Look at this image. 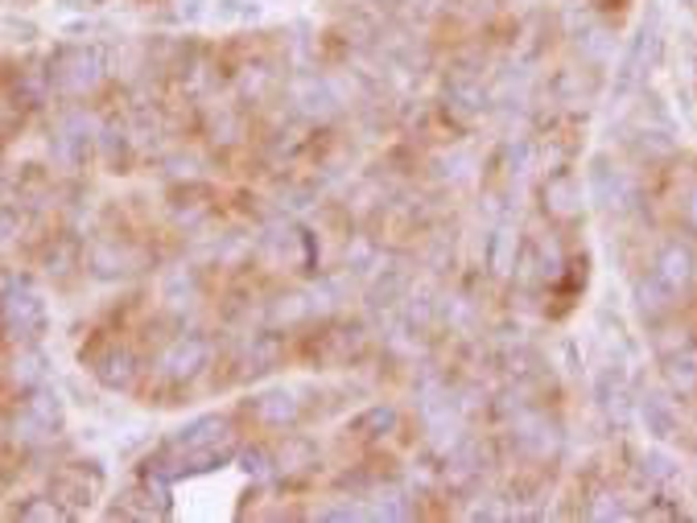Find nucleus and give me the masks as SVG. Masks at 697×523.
<instances>
[{
    "label": "nucleus",
    "mask_w": 697,
    "mask_h": 523,
    "mask_svg": "<svg viewBox=\"0 0 697 523\" xmlns=\"http://www.w3.org/2000/svg\"><path fill=\"white\" fill-rule=\"evenodd\" d=\"M95 78H99V54L87 46H67L58 50V58H50V83H58L62 92L83 95L95 87Z\"/></svg>",
    "instance_id": "1"
},
{
    "label": "nucleus",
    "mask_w": 697,
    "mask_h": 523,
    "mask_svg": "<svg viewBox=\"0 0 697 523\" xmlns=\"http://www.w3.org/2000/svg\"><path fill=\"white\" fill-rule=\"evenodd\" d=\"M0 314H4V330L13 338H38L46 330V305L29 289H13L0 305Z\"/></svg>",
    "instance_id": "2"
},
{
    "label": "nucleus",
    "mask_w": 697,
    "mask_h": 523,
    "mask_svg": "<svg viewBox=\"0 0 697 523\" xmlns=\"http://www.w3.org/2000/svg\"><path fill=\"white\" fill-rule=\"evenodd\" d=\"M207 342L203 338H182V342H173V351L166 355V372H170V379H194V375L207 367Z\"/></svg>",
    "instance_id": "3"
},
{
    "label": "nucleus",
    "mask_w": 697,
    "mask_h": 523,
    "mask_svg": "<svg viewBox=\"0 0 697 523\" xmlns=\"http://www.w3.org/2000/svg\"><path fill=\"white\" fill-rule=\"evenodd\" d=\"M92 495H95V486L87 483V470L67 466L55 478V499L67 507V511H75V507H87V503H92Z\"/></svg>",
    "instance_id": "4"
},
{
    "label": "nucleus",
    "mask_w": 697,
    "mask_h": 523,
    "mask_svg": "<svg viewBox=\"0 0 697 523\" xmlns=\"http://www.w3.org/2000/svg\"><path fill=\"white\" fill-rule=\"evenodd\" d=\"M95 375H99V384H108V388H129L132 375H136V358H132V351H124V346H112L104 358H95Z\"/></svg>",
    "instance_id": "5"
},
{
    "label": "nucleus",
    "mask_w": 697,
    "mask_h": 523,
    "mask_svg": "<svg viewBox=\"0 0 697 523\" xmlns=\"http://www.w3.org/2000/svg\"><path fill=\"white\" fill-rule=\"evenodd\" d=\"M689 277H694V256L685 252V247H664V256H660V281L673 284V289H681V284H689Z\"/></svg>",
    "instance_id": "6"
},
{
    "label": "nucleus",
    "mask_w": 697,
    "mask_h": 523,
    "mask_svg": "<svg viewBox=\"0 0 697 523\" xmlns=\"http://www.w3.org/2000/svg\"><path fill=\"white\" fill-rule=\"evenodd\" d=\"M21 520H71V511L58 503V499H34L17 511Z\"/></svg>",
    "instance_id": "7"
},
{
    "label": "nucleus",
    "mask_w": 697,
    "mask_h": 523,
    "mask_svg": "<svg viewBox=\"0 0 697 523\" xmlns=\"http://www.w3.org/2000/svg\"><path fill=\"white\" fill-rule=\"evenodd\" d=\"M21 379V384H34V379H41V358L38 355H25L17 358V372H13Z\"/></svg>",
    "instance_id": "8"
},
{
    "label": "nucleus",
    "mask_w": 697,
    "mask_h": 523,
    "mask_svg": "<svg viewBox=\"0 0 697 523\" xmlns=\"http://www.w3.org/2000/svg\"><path fill=\"white\" fill-rule=\"evenodd\" d=\"M17 235V215H9V210H0V243L13 240Z\"/></svg>",
    "instance_id": "9"
},
{
    "label": "nucleus",
    "mask_w": 697,
    "mask_h": 523,
    "mask_svg": "<svg viewBox=\"0 0 697 523\" xmlns=\"http://www.w3.org/2000/svg\"><path fill=\"white\" fill-rule=\"evenodd\" d=\"M685 4H689V9H697V0H685Z\"/></svg>",
    "instance_id": "10"
}]
</instances>
